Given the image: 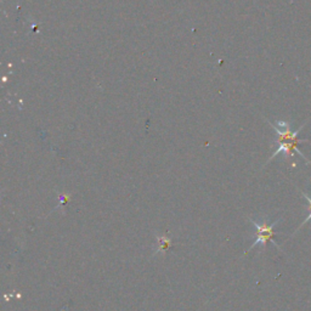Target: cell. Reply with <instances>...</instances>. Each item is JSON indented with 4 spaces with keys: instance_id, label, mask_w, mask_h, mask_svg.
Returning a JSON list of instances; mask_svg holds the SVG:
<instances>
[{
    "instance_id": "obj_2",
    "label": "cell",
    "mask_w": 311,
    "mask_h": 311,
    "mask_svg": "<svg viewBox=\"0 0 311 311\" xmlns=\"http://www.w3.org/2000/svg\"><path fill=\"white\" fill-rule=\"evenodd\" d=\"M302 193H303V197H304L305 200L308 201V203H309V207H308V209H309V214H308V217L305 218L304 221H303V224H302V226H303V225H305V224H307L308 221L311 220V197H310V196H308L307 193H304V192H302ZM302 226H301V228H302Z\"/></svg>"
},
{
    "instance_id": "obj_1",
    "label": "cell",
    "mask_w": 311,
    "mask_h": 311,
    "mask_svg": "<svg viewBox=\"0 0 311 311\" xmlns=\"http://www.w3.org/2000/svg\"><path fill=\"white\" fill-rule=\"evenodd\" d=\"M252 224L254 225V228L257 229V237H256V241H254V243L252 245V248L257 247V246H262V247H265L266 243L269 242V241H273L274 245L276 246L277 248H279V246H277V243L274 241V236H275V232H274V226L276 225L277 221H275V223L273 224H269L266 220H263L262 223H259V221H256L253 219H251Z\"/></svg>"
}]
</instances>
